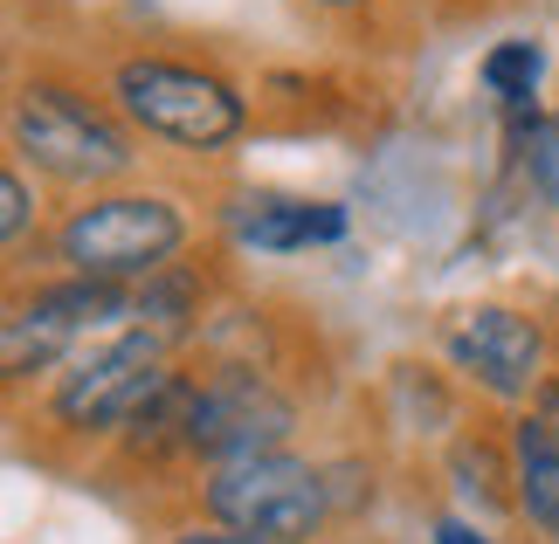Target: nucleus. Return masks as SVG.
<instances>
[{
	"label": "nucleus",
	"instance_id": "obj_16",
	"mask_svg": "<svg viewBox=\"0 0 559 544\" xmlns=\"http://www.w3.org/2000/svg\"><path fill=\"white\" fill-rule=\"evenodd\" d=\"M174 544H249V537H235V531H222V524H214V531H180Z\"/></svg>",
	"mask_w": 559,
	"mask_h": 544
},
{
	"label": "nucleus",
	"instance_id": "obj_11",
	"mask_svg": "<svg viewBox=\"0 0 559 544\" xmlns=\"http://www.w3.org/2000/svg\"><path fill=\"white\" fill-rule=\"evenodd\" d=\"M539 76H546L539 41H498V49L484 56V83H490V97H498L519 124H525V104H532V90H539Z\"/></svg>",
	"mask_w": 559,
	"mask_h": 544
},
{
	"label": "nucleus",
	"instance_id": "obj_13",
	"mask_svg": "<svg viewBox=\"0 0 559 544\" xmlns=\"http://www.w3.org/2000/svg\"><path fill=\"white\" fill-rule=\"evenodd\" d=\"M456 475H463V483H456L463 496H504L498 483H511V475L498 469V448H469V442L456 448Z\"/></svg>",
	"mask_w": 559,
	"mask_h": 544
},
{
	"label": "nucleus",
	"instance_id": "obj_2",
	"mask_svg": "<svg viewBox=\"0 0 559 544\" xmlns=\"http://www.w3.org/2000/svg\"><path fill=\"white\" fill-rule=\"evenodd\" d=\"M187 242V221L174 201L159 193H104V201L76 207L56 234V255L70 263V276L91 282H153L159 269H174V255Z\"/></svg>",
	"mask_w": 559,
	"mask_h": 544
},
{
	"label": "nucleus",
	"instance_id": "obj_15",
	"mask_svg": "<svg viewBox=\"0 0 559 544\" xmlns=\"http://www.w3.org/2000/svg\"><path fill=\"white\" fill-rule=\"evenodd\" d=\"M436 544H484L477 531H469L463 524V517H442V524H436Z\"/></svg>",
	"mask_w": 559,
	"mask_h": 544
},
{
	"label": "nucleus",
	"instance_id": "obj_3",
	"mask_svg": "<svg viewBox=\"0 0 559 544\" xmlns=\"http://www.w3.org/2000/svg\"><path fill=\"white\" fill-rule=\"evenodd\" d=\"M111 90H118L132 124H145L153 138H174L187 152H222V145L242 138V124H249L242 90L222 83L214 70H193V62L132 56V62H118Z\"/></svg>",
	"mask_w": 559,
	"mask_h": 544
},
{
	"label": "nucleus",
	"instance_id": "obj_5",
	"mask_svg": "<svg viewBox=\"0 0 559 544\" xmlns=\"http://www.w3.org/2000/svg\"><path fill=\"white\" fill-rule=\"evenodd\" d=\"M297 427V407L276 394L263 373L249 365H214L193 400V427H187V455L222 462H249V455H276Z\"/></svg>",
	"mask_w": 559,
	"mask_h": 544
},
{
	"label": "nucleus",
	"instance_id": "obj_12",
	"mask_svg": "<svg viewBox=\"0 0 559 544\" xmlns=\"http://www.w3.org/2000/svg\"><path fill=\"white\" fill-rule=\"evenodd\" d=\"M519 145H525L532 180H539L552 201H559V118H532V124H519Z\"/></svg>",
	"mask_w": 559,
	"mask_h": 544
},
{
	"label": "nucleus",
	"instance_id": "obj_18",
	"mask_svg": "<svg viewBox=\"0 0 559 544\" xmlns=\"http://www.w3.org/2000/svg\"><path fill=\"white\" fill-rule=\"evenodd\" d=\"M318 8H353V0H318Z\"/></svg>",
	"mask_w": 559,
	"mask_h": 544
},
{
	"label": "nucleus",
	"instance_id": "obj_1",
	"mask_svg": "<svg viewBox=\"0 0 559 544\" xmlns=\"http://www.w3.org/2000/svg\"><path fill=\"white\" fill-rule=\"evenodd\" d=\"M207 517L249 544H311L332 517V483L325 469L297 462V455H249L222 462L207 475Z\"/></svg>",
	"mask_w": 559,
	"mask_h": 544
},
{
	"label": "nucleus",
	"instance_id": "obj_17",
	"mask_svg": "<svg viewBox=\"0 0 559 544\" xmlns=\"http://www.w3.org/2000/svg\"><path fill=\"white\" fill-rule=\"evenodd\" d=\"M539 421H546V427L559 434V373L546 379V394H539Z\"/></svg>",
	"mask_w": 559,
	"mask_h": 544
},
{
	"label": "nucleus",
	"instance_id": "obj_4",
	"mask_svg": "<svg viewBox=\"0 0 559 544\" xmlns=\"http://www.w3.org/2000/svg\"><path fill=\"white\" fill-rule=\"evenodd\" d=\"M14 152L62 186H97L132 166V138L83 90H62V83H21L14 90Z\"/></svg>",
	"mask_w": 559,
	"mask_h": 544
},
{
	"label": "nucleus",
	"instance_id": "obj_7",
	"mask_svg": "<svg viewBox=\"0 0 559 544\" xmlns=\"http://www.w3.org/2000/svg\"><path fill=\"white\" fill-rule=\"evenodd\" d=\"M442 344L456 359V373H469L484 394L498 400H525L546 394V331L504 303H469L442 324Z\"/></svg>",
	"mask_w": 559,
	"mask_h": 544
},
{
	"label": "nucleus",
	"instance_id": "obj_14",
	"mask_svg": "<svg viewBox=\"0 0 559 544\" xmlns=\"http://www.w3.org/2000/svg\"><path fill=\"white\" fill-rule=\"evenodd\" d=\"M0 228H8V242H21V234H28V186H21V172H8V180H0Z\"/></svg>",
	"mask_w": 559,
	"mask_h": 544
},
{
	"label": "nucleus",
	"instance_id": "obj_8",
	"mask_svg": "<svg viewBox=\"0 0 559 544\" xmlns=\"http://www.w3.org/2000/svg\"><path fill=\"white\" fill-rule=\"evenodd\" d=\"M228 234L255 255H297V249H325L346 234V207L332 201H297V193H242L228 207Z\"/></svg>",
	"mask_w": 559,
	"mask_h": 544
},
{
	"label": "nucleus",
	"instance_id": "obj_10",
	"mask_svg": "<svg viewBox=\"0 0 559 544\" xmlns=\"http://www.w3.org/2000/svg\"><path fill=\"white\" fill-rule=\"evenodd\" d=\"M83 324L76 317H62L49 290H35L28 303H14L8 324H0V359H8V379H35V373H49V365L76 344Z\"/></svg>",
	"mask_w": 559,
	"mask_h": 544
},
{
	"label": "nucleus",
	"instance_id": "obj_9",
	"mask_svg": "<svg viewBox=\"0 0 559 544\" xmlns=\"http://www.w3.org/2000/svg\"><path fill=\"white\" fill-rule=\"evenodd\" d=\"M511 504H519L532 517V531L559 544V434L532 413V421H519V434H511Z\"/></svg>",
	"mask_w": 559,
	"mask_h": 544
},
{
	"label": "nucleus",
	"instance_id": "obj_6",
	"mask_svg": "<svg viewBox=\"0 0 559 544\" xmlns=\"http://www.w3.org/2000/svg\"><path fill=\"white\" fill-rule=\"evenodd\" d=\"M166 386V338L159 331H124L111 344H97L91 359H76L56 386V421L104 434V427H132V413Z\"/></svg>",
	"mask_w": 559,
	"mask_h": 544
}]
</instances>
